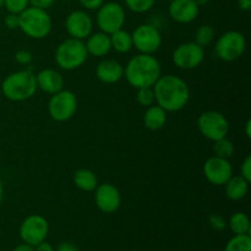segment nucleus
<instances>
[{"label": "nucleus", "instance_id": "nucleus-32", "mask_svg": "<svg viewBox=\"0 0 251 251\" xmlns=\"http://www.w3.org/2000/svg\"><path fill=\"white\" fill-rule=\"evenodd\" d=\"M15 60L16 63H19L20 65H31L32 60H33V56H32L31 51L26 50V49H21V50L16 51L15 53Z\"/></svg>", "mask_w": 251, "mask_h": 251}, {"label": "nucleus", "instance_id": "nucleus-24", "mask_svg": "<svg viewBox=\"0 0 251 251\" xmlns=\"http://www.w3.org/2000/svg\"><path fill=\"white\" fill-rule=\"evenodd\" d=\"M227 227L234 233V235L238 234H250L251 225L249 216L244 212H235L233 213L227 221Z\"/></svg>", "mask_w": 251, "mask_h": 251}, {"label": "nucleus", "instance_id": "nucleus-28", "mask_svg": "<svg viewBox=\"0 0 251 251\" xmlns=\"http://www.w3.org/2000/svg\"><path fill=\"white\" fill-rule=\"evenodd\" d=\"M157 0H125V5L135 14H144L154 6Z\"/></svg>", "mask_w": 251, "mask_h": 251}, {"label": "nucleus", "instance_id": "nucleus-31", "mask_svg": "<svg viewBox=\"0 0 251 251\" xmlns=\"http://www.w3.org/2000/svg\"><path fill=\"white\" fill-rule=\"evenodd\" d=\"M208 223H210L211 228L217 232H221V230H225L227 228V221L223 216L218 215V213H212L208 217Z\"/></svg>", "mask_w": 251, "mask_h": 251}, {"label": "nucleus", "instance_id": "nucleus-8", "mask_svg": "<svg viewBox=\"0 0 251 251\" xmlns=\"http://www.w3.org/2000/svg\"><path fill=\"white\" fill-rule=\"evenodd\" d=\"M198 129L205 139L213 142L227 137L229 132V122L222 113L207 110L198 118Z\"/></svg>", "mask_w": 251, "mask_h": 251}, {"label": "nucleus", "instance_id": "nucleus-47", "mask_svg": "<svg viewBox=\"0 0 251 251\" xmlns=\"http://www.w3.org/2000/svg\"><path fill=\"white\" fill-rule=\"evenodd\" d=\"M65 1H69V0H65Z\"/></svg>", "mask_w": 251, "mask_h": 251}, {"label": "nucleus", "instance_id": "nucleus-25", "mask_svg": "<svg viewBox=\"0 0 251 251\" xmlns=\"http://www.w3.org/2000/svg\"><path fill=\"white\" fill-rule=\"evenodd\" d=\"M225 251H251L250 234H238L230 238L226 244Z\"/></svg>", "mask_w": 251, "mask_h": 251}, {"label": "nucleus", "instance_id": "nucleus-35", "mask_svg": "<svg viewBox=\"0 0 251 251\" xmlns=\"http://www.w3.org/2000/svg\"><path fill=\"white\" fill-rule=\"evenodd\" d=\"M81 6L86 10H97L105 2V0H78Z\"/></svg>", "mask_w": 251, "mask_h": 251}, {"label": "nucleus", "instance_id": "nucleus-46", "mask_svg": "<svg viewBox=\"0 0 251 251\" xmlns=\"http://www.w3.org/2000/svg\"><path fill=\"white\" fill-rule=\"evenodd\" d=\"M131 251H140V250H131Z\"/></svg>", "mask_w": 251, "mask_h": 251}, {"label": "nucleus", "instance_id": "nucleus-13", "mask_svg": "<svg viewBox=\"0 0 251 251\" xmlns=\"http://www.w3.org/2000/svg\"><path fill=\"white\" fill-rule=\"evenodd\" d=\"M202 172L208 183L216 186H223L233 176V167L229 159L212 156L206 159Z\"/></svg>", "mask_w": 251, "mask_h": 251}, {"label": "nucleus", "instance_id": "nucleus-9", "mask_svg": "<svg viewBox=\"0 0 251 251\" xmlns=\"http://www.w3.org/2000/svg\"><path fill=\"white\" fill-rule=\"evenodd\" d=\"M77 110V97L70 90H61L51 95L48 102V113L53 120L64 123L74 118Z\"/></svg>", "mask_w": 251, "mask_h": 251}, {"label": "nucleus", "instance_id": "nucleus-40", "mask_svg": "<svg viewBox=\"0 0 251 251\" xmlns=\"http://www.w3.org/2000/svg\"><path fill=\"white\" fill-rule=\"evenodd\" d=\"M12 251H34V247L26 244V243H22V244H19L17 247H15Z\"/></svg>", "mask_w": 251, "mask_h": 251}, {"label": "nucleus", "instance_id": "nucleus-12", "mask_svg": "<svg viewBox=\"0 0 251 251\" xmlns=\"http://www.w3.org/2000/svg\"><path fill=\"white\" fill-rule=\"evenodd\" d=\"M172 59L176 68L181 70H193L202 64L205 49L195 42H185L174 49Z\"/></svg>", "mask_w": 251, "mask_h": 251}, {"label": "nucleus", "instance_id": "nucleus-4", "mask_svg": "<svg viewBox=\"0 0 251 251\" xmlns=\"http://www.w3.org/2000/svg\"><path fill=\"white\" fill-rule=\"evenodd\" d=\"M19 28L29 38L43 39L50 34L53 21L47 10L28 6L19 15Z\"/></svg>", "mask_w": 251, "mask_h": 251}, {"label": "nucleus", "instance_id": "nucleus-27", "mask_svg": "<svg viewBox=\"0 0 251 251\" xmlns=\"http://www.w3.org/2000/svg\"><path fill=\"white\" fill-rule=\"evenodd\" d=\"M215 39V29L211 25H201L195 32V43L202 48L210 46Z\"/></svg>", "mask_w": 251, "mask_h": 251}, {"label": "nucleus", "instance_id": "nucleus-22", "mask_svg": "<svg viewBox=\"0 0 251 251\" xmlns=\"http://www.w3.org/2000/svg\"><path fill=\"white\" fill-rule=\"evenodd\" d=\"M74 184L80 190L86 191V193H91L95 191V189L98 186V178L91 169L81 168L75 172L74 174Z\"/></svg>", "mask_w": 251, "mask_h": 251}, {"label": "nucleus", "instance_id": "nucleus-37", "mask_svg": "<svg viewBox=\"0 0 251 251\" xmlns=\"http://www.w3.org/2000/svg\"><path fill=\"white\" fill-rule=\"evenodd\" d=\"M34 251H55V248L47 240H43L34 247Z\"/></svg>", "mask_w": 251, "mask_h": 251}, {"label": "nucleus", "instance_id": "nucleus-11", "mask_svg": "<svg viewBox=\"0 0 251 251\" xmlns=\"http://www.w3.org/2000/svg\"><path fill=\"white\" fill-rule=\"evenodd\" d=\"M49 234V223L42 215H29L20 226V238L26 244L36 247Z\"/></svg>", "mask_w": 251, "mask_h": 251}, {"label": "nucleus", "instance_id": "nucleus-42", "mask_svg": "<svg viewBox=\"0 0 251 251\" xmlns=\"http://www.w3.org/2000/svg\"><path fill=\"white\" fill-rule=\"evenodd\" d=\"M195 1H196V4L201 7V6H205V5H207L211 0H195Z\"/></svg>", "mask_w": 251, "mask_h": 251}, {"label": "nucleus", "instance_id": "nucleus-1", "mask_svg": "<svg viewBox=\"0 0 251 251\" xmlns=\"http://www.w3.org/2000/svg\"><path fill=\"white\" fill-rule=\"evenodd\" d=\"M156 104L168 112H179L190 100V88L185 80L176 75H161L153 85Z\"/></svg>", "mask_w": 251, "mask_h": 251}, {"label": "nucleus", "instance_id": "nucleus-7", "mask_svg": "<svg viewBox=\"0 0 251 251\" xmlns=\"http://www.w3.org/2000/svg\"><path fill=\"white\" fill-rule=\"evenodd\" d=\"M126 14L122 4L117 1L104 2L100 9H97L96 15V25L100 32L107 34L114 33L124 27Z\"/></svg>", "mask_w": 251, "mask_h": 251}, {"label": "nucleus", "instance_id": "nucleus-30", "mask_svg": "<svg viewBox=\"0 0 251 251\" xmlns=\"http://www.w3.org/2000/svg\"><path fill=\"white\" fill-rule=\"evenodd\" d=\"M2 6L7 10V12L20 15L29 6V0H4Z\"/></svg>", "mask_w": 251, "mask_h": 251}, {"label": "nucleus", "instance_id": "nucleus-21", "mask_svg": "<svg viewBox=\"0 0 251 251\" xmlns=\"http://www.w3.org/2000/svg\"><path fill=\"white\" fill-rule=\"evenodd\" d=\"M167 123V112L154 103L144 114V125L151 131L161 130Z\"/></svg>", "mask_w": 251, "mask_h": 251}, {"label": "nucleus", "instance_id": "nucleus-44", "mask_svg": "<svg viewBox=\"0 0 251 251\" xmlns=\"http://www.w3.org/2000/svg\"><path fill=\"white\" fill-rule=\"evenodd\" d=\"M2 5H4V0H0V7H1Z\"/></svg>", "mask_w": 251, "mask_h": 251}, {"label": "nucleus", "instance_id": "nucleus-29", "mask_svg": "<svg viewBox=\"0 0 251 251\" xmlns=\"http://www.w3.org/2000/svg\"><path fill=\"white\" fill-rule=\"evenodd\" d=\"M136 100L137 103L142 107H151L156 103V100H154V92L152 87H144L139 88L136 93Z\"/></svg>", "mask_w": 251, "mask_h": 251}, {"label": "nucleus", "instance_id": "nucleus-15", "mask_svg": "<svg viewBox=\"0 0 251 251\" xmlns=\"http://www.w3.org/2000/svg\"><path fill=\"white\" fill-rule=\"evenodd\" d=\"M95 202L103 213H114L122 205V195L118 188L110 183L98 184L95 189Z\"/></svg>", "mask_w": 251, "mask_h": 251}, {"label": "nucleus", "instance_id": "nucleus-19", "mask_svg": "<svg viewBox=\"0 0 251 251\" xmlns=\"http://www.w3.org/2000/svg\"><path fill=\"white\" fill-rule=\"evenodd\" d=\"M86 49L88 55L96 56V58H104L112 50V43H110L109 34L104 32H92L86 38Z\"/></svg>", "mask_w": 251, "mask_h": 251}, {"label": "nucleus", "instance_id": "nucleus-10", "mask_svg": "<svg viewBox=\"0 0 251 251\" xmlns=\"http://www.w3.org/2000/svg\"><path fill=\"white\" fill-rule=\"evenodd\" d=\"M132 47L139 53L154 54L162 46V33L154 25L142 24L131 33Z\"/></svg>", "mask_w": 251, "mask_h": 251}, {"label": "nucleus", "instance_id": "nucleus-26", "mask_svg": "<svg viewBox=\"0 0 251 251\" xmlns=\"http://www.w3.org/2000/svg\"><path fill=\"white\" fill-rule=\"evenodd\" d=\"M234 145H233V142L228 137H223V139L217 140V141H213V152H215V156L221 157V158L229 159L234 154Z\"/></svg>", "mask_w": 251, "mask_h": 251}, {"label": "nucleus", "instance_id": "nucleus-36", "mask_svg": "<svg viewBox=\"0 0 251 251\" xmlns=\"http://www.w3.org/2000/svg\"><path fill=\"white\" fill-rule=\"evenodd\" d=\"M55 0H29V6L39 7V9H49Z\"/></svg>", "mask_w": 251, "mask_h": 251}, {"label": "nucleus", "instance_id": "nucleus-17", "mask_svg": "<svg viewBox=\"0 0 251 251\" xmlns=\"http://www.w3.org/2000/svg\"><path fill=\"white\" fill-rule=\"evenodd\" d=\"M96 76L105 85H114L124 77V66L115 59L104 58L96 68Z\"/></svg>", "mask_w": 251, "mask_h": 251}, {"label": "nucleus", "instance_id": "nucleus-38", "mask_svg": "<svg viewBox=\"0 0 251 251\" xmlns=\"http://www.w3.org/2000/svg\"><path fill=\"white\" fill-rule=\"evenodd\" d=\"M55 251H78L77 248L73 244V243H69V242H64L61 244L58 245Z\"/></svg>", "mask_w": 251, "mask_h": 251}, {"label": "nucleus", "instance_id": "nucleus-43", "mask_svg": "<svg viewBox=\"0 0 251 251\" xmlns=\"http://www.w3.org/2000/svg\"><path fill=\"white\" fill-rule=\"evenodd\" d=\"M2 199H4V186H2L1 180H0V203L2 202Z\"/></svg>", "mask_w": 251, "mask_h": 251}, {"label": "nucleus", "instance_id": "nucleus-39", "mask_svg": "<svg viewBox=\"0 0 251 251\" xmlns=\"http://www.w3.org/2000/svg\"><path fill=\"white\" fill-rule=\"evenodd\" d=\"M237 4L242 11H249L251 9V0H237Z\"/></svg>", "mask_w": 251, "mask_h": 251}, {"label": "nucleus", "instance_id": "nucleus-16", "mask_svg": "<svg viewBox=\"0 0 251 251\" xmlns=\"http://www.w3.org/2000/svg\"><path fill=\"white\" fill-rule=\"evenodd\" d=\"M168 14L173 21L186 25L198 19L200 6L195 0H172L169 2Z\"/></svg>", "mask_w": 251, "mask_h": 251}, {"label": "nucleus", "instance_id": "nucleus-41", "mask_svg": "<svg viewBox=\"0 0 251 251\" xmlns=\"http://www.w3.org/2000/svg\"><path fill=\"white\" fill-rule=\"evenodd\" d=\"M245 135L248 139H251V120L248 119L245 123Z\"/></svg>", "mask_w": 251, "mask_h": 251}, {"label": "nucleus", "instance_id": "nucleus-14", "mask_svg": "<svg viewBox=\"0 0 251 251\" xmlns=\"http://www.w3.org/2000/svg\"><path fill=\"white\" fill-rule=\"evenodd\" d=\"M65 29L71 38H87L93 32V20L85 10H74L66 16Z\"/></svg>", "mask_w": 251, "mask_h": 251}, {"label": "nucleus", "instance_id": "nucleus-18", "mask_svg": "<svg viewBox=\"0 0 251 251\" xmlns=\"http://www.w3.org/2000/svg\"><path fill=\"white\" fill-rule=\"evenodd\" d=\"M37 86L41 91L48 95H54L64 88L65 80L59 71L54 69H43L36 74Z\"/></svg>", "mask_w": 251, "mask_h": 251}, {"label": "nucleus", "instance_id": "nucleus-2", "mask_svg": "<svg viewBox=\"0 0 251 251\" xmlns=\"http://www.w3.org/2000/svg\"><path fill=\"white\" fill-rule=\"evenodd\" d=\"M162 75L161 63L153 54H142L132 56L124 66V77L131 87H153Z\"/></svg>", "mask_w": 251, "mask_h": 251}, {"label": "nucleus", "instance_id": "nucleus-45", "mask_svg": "<svg viewBox=\"0 0 251 251\" xmlns=\"http://www.w3.org/2000/svg\"><path fill=\"white\" fill-rule=\"evenodd\" d=\"M164 1H168V2H171V1H172V0H164Z\"/></svg>", "mask_w": 251, "mask_h": 251}, {"label": "nucleus", "instance_id": "nucleus-5", "mask_svg": "<svg viewBox=\"0 0 251 251\" xmlns=\"http://www.w3.org/2000/svg\"><path fill=\"white\" fill-rule=\"evenodd\" d=\"M88 53L85 42L76 38H66L56 47L55 63L65 71H73L81 68L87 61Z\"/></svg>", "mask_w": 251, "mask_h": 251}, {"label": "nucleus", "instance_id": "nucleus-34", "mask_svg": "<svg viewBox=\"0 0 251 251\" xmlns=\"http://www.w3.org/2000/svg\"><path fill=\"white\" fill-rule=\"evenodd\" d=\"M4 24H5V26H6L9 29L19 28V15L11 14V12H9V14L5 16Z\"/></svg>", "mask_w": 251, "mask_h": 251}, {"label": "nucleus", "instance_id": "nucleus-33", "mask_svg": "<svg viewBox=\"0 0 251 251\" xmlns=\"http://www.w3.org/2000/svg\"><path fill=\"white\" fill-rule=\"evenodd\" d=\"M240 176L248 181H251V156H247L240 166Z\"/></svg>", "mask_w": 251, "mask_h": 251}, {"label": "nucleus", "instance_id": "nucleus-23", "mask_svg": "<svg viewBox=\"0 0 251 251\" xmlns=\"http://www.w3.org/2000/svg\"><path fill=\"white\" fill-rule=\"evenodd\" d=\"M110 43H112V49H114L119 54H126L131 50L132 47V38L131 33H129L125 29H119L115 31L114 33L109 34Z\"/></svg>", "mask_w": 251, "mask_h": 251}, {"label": "nucleus", "instance_id": "nucleus-3", "mask_svg": "<svg viewBox=\"0 0 251 251\" xmlns=\"http://www.w3.org/2000/svg\"><path fill=\"white\" fill-rule=\"evenodd\" d=\"M38 86L36 74L31 65L24 70L15 71L4 78L1 83V92L6 100L11 102H24L36 95Z\"/></svg>", "mask_w": 251, "mask_h": 251}, {"label": "nucleus", "instance_id": "nucleus-20", "mask_svg": "<svg viewBox=\"0 0 251 251\" xmlns=\"http://www.w3.org/2000/svg\"><path fill=\"white\" fill-rule=\"evenodd\" d=\"M249 181L242 176H232L225 184L226 196L230 201H240L249 193Z\"/></svg>", "mask_w": 251, "mask_h": 251}, {"label": "nucleus", "instance_id": "nucleus-6", "mask_svg": "<svg viewBox=\"0 0 251 251\" xmlns=\"http://www.w3.org/2000/svg\"><path fill=\"white\" fill-rule=\"evenodd\" d=\"M247 46V38L244 34L239 31L230 29L218 37L215 44V53L221 60L232 63L244 55Z\"/></svg>", "mask_w": 251, "mask_h": 251}]
</instances>
